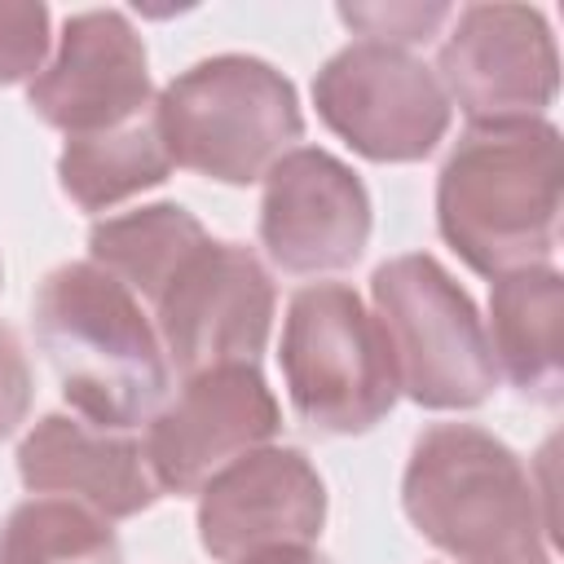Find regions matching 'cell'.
<instances>
[{"label": "cell", "mask_w": 564, "mask_h": 564, "mask_svg": "<svg viewBox=\"0 0 564 564\" xmlns=\"http://www.w3.org/2000/svg\"><path fill=\"white\" fill-rule=\"evenodd\" d=\"M560 207L564 141L546 119L467 123L436 181L441 238L485 278L546 264Z\"/></svg>", "instance_id": "obj_1"}, {"label": "cell", "mask_w": 564, "mask_h": 564, "mask_svg": "<svg viewBox=\"0 0 564 564\" xmlns=\"http://www.w3.org/2000/svg\"><path fill=\"white\" fill-rule=\"evenodd\" d=\"M401 507L454 564H551L555 520L533 476L476 423H436L414 441Z\"/></svg>", "instance_id": "obj_2"}, {"label": "cell", "mask_w": 564, "mask_h": 564, "mask_svg": "<svg viewBox=\"0 0 564 564\" xmlns=\"http://www.w3.org/2000/svg\"><path fill=\"white\" fill-rule=\"evenodd\" d=\"M62 397L97 427L145 423L167 392V357L141 300L93 260L57 264L31 304Z\"/></svg>", "instance_id": "obj_3"}, {"label": "cell", "mask_w": 564, "mask_h": 564, "mask_svg": "<svg viewBox=\"0 0 564 564\" xmlns=\"http://www.w3.org/2000/svg\"><path fill=\"white\" fill-rule=\"evenodd\" d=\"M154 123L176 167L225 185L260 181L304 132L291 79L242 53L181 70L154 101Z\"/></svg>", "instance_id": "obj_4"}, {"label": "cell", "mask_w": 564, "mask_h": 564, "mask_svg": "<svg viewBox=\"0 0 564 564\" xmlns=\"http://www.w3.org/2000/svg\"><path fill=\"white\" fill-rule=\"evenodd\" d=\"M282 379L300 423L322 436L375 427L401 392L379 317L344 282H317L291 295L282 322Z\"/></svg>", "instance_id": "obj_5"}, {"label": "cell", "mask_w": 564, "mask_h": 564, "mask_svg": "<svg viewBox=\"0 0 564 564\" xmlns=\"http://www.w3.org/2000/svg\"><path fill=\"white\" fill-rule=\"evenodd\" d=\"M370 300L401 392L427 410H467L494 392L498 366L476 304L432 256H397L379 264Z\"/></svg>", "instance_id": "obj_6"}, {"label": "cell", "mask_w": 564, "mask_h": 564, "mask_svg": "<svg viewBox=\"0 0 564 564\" xmlns=\"http://www.w3.org/2000/svg\"><path fill=\"white\" fill-rule=\"evenodd\" d=\"M313 101L326 128L375 163H414L432 154L449 128L441 79L410 48L379 40L339 48L317 70Z\"/></svg>", "instance_id": "obj_7"}, {"label": "cell", "mask_w": 564, "mask_h": 564, "mask_svg": "<svg viewBox=\"0 0 564 564\" xmlns=\"http://www.w3.org/2000/svg\"><path fill=\"white\" fill-rule=\"evenodd\" d=\"M159 344L181 379L256 366L273 326V282L238 242H207L159 295Z\"/></svg>", "instance_id": "obj_8"}, {"label": "cell", "mask_w": 564, "mask_h": 564, "mask_svg": "<svg viewBox=\"0 0 564 564\" xmlns=\"http://www.w3.org/2000/svg\"><path fill=\"white\" fill-rule=\"evenodd\" d=\"M436 79L471 123L538 119L560 84L555 40L529 4H467L441 44Z\"/></svg>", "instance_id": "obj_9"}, {"label": "cell", "mask_w": 564, "mask_h": 564, "mask_svg": "<svg viewBox=\"0 0 564 564\" xmlns=\"http://www.w3.org/2000/svg\"><path fill=\"white\" fill-rule=\"evenodd\" d=\"M145 423L141 449L159 489L198 494L216 471L278 432V401L256 366H216L189 375Z\"/></svg>", "instance_id": "obj_10"}, {"label": "cell", "mask_w": 564, "mask_h": 564, "mask_svg": "<svg viewBox=\"0 0 564 564\" xmlns=\"http://www.w3.org/2000/svg\"><path fill=\"white\" fill-rule=\"evenodd\" d=\"M326 520V485L300 449L260 445L198 489V538L220 564L308 546Z\"/></svg>", "instance_id": "obj_11"}, {"label": "cell", "mask_w": 564, "mask_h": 564, "mask_svg": "<svg viewBox=\"0 0 564 564\" xmlns=\"http://www.w3.org/2000/svg\"><path fill=\"white\" fill-rule=\"evenodd\" d=\"M31 110L70 132H106L150 115V62L141 35L115 9H88L66 18L57 53L26 88Z\"/></svg>", "instance_id": "obj_12"}, {"label": "cell", "mask_w": 564, "mask_h": 564, "mask_svg": "<svg viewBox=\"0 0 564 564\" xmlns=\"http://www.w3.org/2000/svg\"><path fill=\"white\" fill-rule=\"evenodd\" d=\"M370 238L366 185L326 150L295 145L264 172L260 242L286 273L348 269Z\"/></svg>", "instance_id": "obj_13"}, {"label": "cell", "mask_w": 564, "mask_h": 564, "mask_svg": "<svg viewBox=\"0 0 564 564\" xmlns=\"http://www.w3.org/2000/svg\"><path fill=\"white\" fill-rule=\"evenodd\" d=\"M18 476L31 494L70 498L101 520H128L163 494L141 441L70 414H48L22 436Z\"/></svg>", "instance_id": "obj_14"}, {"label": "cell", "mask_w": 564, "mask_h": 564, "mask_svg": "<svg viewBox=\"0 0 564 564\" xmlns=\"http://www.w3.org/2000/svg\"><path fill=\"white\" fill-rule=\"evenodd\" d=\"M494 366L542 405L560 401L564 379V282L551 264H529L494 278L489 295Z\"/></svg>", "instance_id": "obj_15"}, {"label": "cell", "mask_w": 564, "mask_h": 564, "mask_svg": "<svg viewBox=\"0 0 564 564\" xmlns=\"http://www.w3.org/2000/svg\"><path fill=\"white\" fill-rule=\"evenodd\" d=\"M207 229L176 203L137 207L93 225L88 256L97 269L119 278L137 300H154L172 286V278L207 247Z\"/></svg>", "instance_id": "obj_16"}, {"label": "cell", "mask_w": 564, "mask_h": 564, "mask_svg": "<svg viewBox=\"0 0 564 564\" xmlns=\"http://www.w3.org/2000/svg\"><path fill=\"white\" fill-rule=\"evenodd\" d=\"M172 172V154L154 123V110L88 137H70L57 159V181L66 198L84 212H110L115 203L159 185Z\"/></svg>", "instance_id": "obj_17"}, {"label": "cell", "mask_w": 564, "mask_h": 564, "mask_svg": "<svg viewBox=\"0 0 564 564\" xmlns=\"http://www.w3.org/2000/svg\"><path fill=\"white\" fill-rule=\"evenodd\" d=\"M0 564H123V551L97 511L35 494L0 524Z\"/></svg>", "instance_id": "obj_18"}, {"label": "cell", "mask_w": 564, "mask_h": 564, "mask_svg": "<svg viewBox=\"0 0 564 564\" xmlns=\"http://www.w3.org/2000/svg\"><path fill=\"white\" fill-rule=\"evenodd\" d=\"M48 53V9L26 0H0V84L40 75Z\"/></svg>", "instance_id": "obj_19"}, {"label": "cell", "mask_w": 564, "mask_h": 564, "mask_svg": "<svg viewBox=\"0 0 564 564\" xmlns=\"http://www.w3.org/2000/svg\"><path fill=\"white\" fill-rule=\"evenodd\" d=\"M339 18L366 40L410 48L436 35V26L449 18V4H339Z\"/></svg>", "instance_id": "obj_20"}, {"label": "cell", "mask_w": 564, "mask_h": 564, "mask_svg": "<svg viewBox=\"0 0 564 564\" xmlns=\"http://www.w3.org/2000/svg\"><path fill=\"white\" fill-rule=\"evenodd\" d=\"M31 410V366L18 335L0 322V436H9Z\"/></svg>", "instance_id": "obj_21"}, {"label": "cell", "mask_w": 564, "mask_h": 564, "mask_svg": "<svg viewBox=\"0 0 564 564\" xmlns=\"http://www.w3.org/2000/svg\"><path fill=\"white\" fill-rule=\"evenodd\" d=\"M247 564H326V555L308 551V546H282V551H269V555H256Z\"/></svg>", "instance_id": "obj_22"}]
</instances>
